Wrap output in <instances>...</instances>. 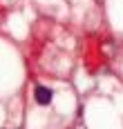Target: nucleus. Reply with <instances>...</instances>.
Instances as JSON below:
<instances>
[{
	"label": "nucleus",
	"mask_w": 123,
	"mask_h": 129,
	"mask_svg": "<svg viewBox=\"0 0 123 129\" xmlns=\"http://www.w3.org/2000/svg\"><path fill=\"white\" fill-rule=\"evenodd\" d=\"M34 98H36V103L38 105H49L52 103V98H54V93H52V89H47V87H36V91H34Z\"/></svg>",
	"instance_id": "f257e3e1"
}]
</instances>
